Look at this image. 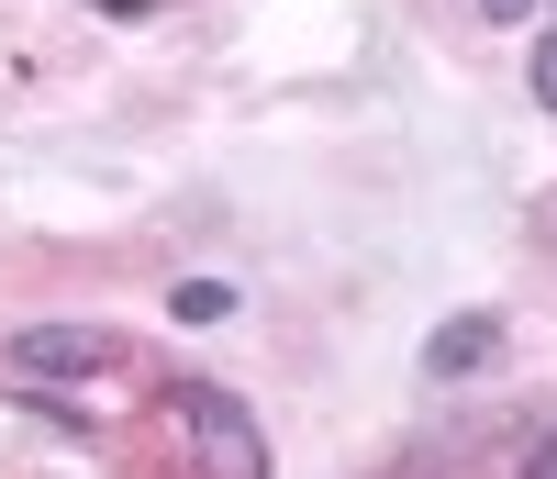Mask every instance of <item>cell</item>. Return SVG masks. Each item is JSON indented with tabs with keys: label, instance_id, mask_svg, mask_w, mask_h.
<instances>
[{
	"label": "cell",
	"instance_id": "1",
	"mask_svg": "<svg viewBox=\"0 0 557 479\" xmlns=\"http://www.w3.org/2000/svg\"><path fill=\"white\" fill-rule=\"evenodd\" d=\"M178 413H190L201 479H268V435L246 423V402H235V391H212V379H178Z\"/></svg>",
	"mask_w": 557,
	"mask_h": 479
},
{
	"label": "cell",
	"instance_id": "2",
	"mask_svg": "<svg viewBox=\"0 0 557 479\" xmlns=\"http://www.w3.org/2000/svg\"><path fill=\"white\" fill-rule=\"evenodd\" d=\"M112 357H123V346H112L101 323H23V334H12V368H23V379H101Z\"/></svg>",
	"mask_w": 557,
	"mask_h": 479
},
{
	"label": "cell",
	"instance_id": "3",
	"mask_svg": "<svg viewBox=\"0 0 557 479\" xmlns=\"http://www.w3.org/2000/svg\"><path fill=\"white\" fill-rule=\"evenodd\" d=\"M491 346H502V323H491V312H457V323L424 334V379H469Z\"/></svg>",
	"mask_w": 557,
	"mask_h": 479
},
{
	"label": "cell",
	"instance_id": "4",
	"mask_svg": "<svg viewBox=\"0 0 557 479\" xmlns=\"http://www.w3.org/2000/svg\"><path fill=\"white\" fill-rule=\"evenodd\" d=\"M168 312H178V323H223V312H235V291H223V279H178Z\"/></svg>",
	"mask_w": 557,
	"mask_h": 479
},
{
	"label": "cell",
	"instance_id": "5",
	"mask_svg": "<svg viewBox=\"0 0 557 479\" xmlns=\"http://www.w3.org/2000/svg\"><path fill=\"white\" fill-rule=\"evenodd\" d=\"M535 101L557 112V34H535Z\"/></svg>",
	"mask_w": 557,
	"mask_h": 479
},
{
	"label": "cell",
	"instance_id": "6",
	"mask_svg": "<svg viewBox=\"0 0 557 479\" xmlns=\"http://www.w3.org/2000/svg\"><path fill=\"white\" fill-rule=\"evenodd\" d=\"M524 479H557V435H546V446H535V457H524Z\"/></svg>",
	"mask_w": 557,
	"mask_h": 479
},
{
	"label": "cell",
	"instance_id": "7",
	"mask_svg": "<svg viewBox=\"0 0 557 479\" xmlns=\"http://www.w3.org/2000/svg\"><path fill=\"white\" fill-rule=\"evenodd\" d=\"M480 12H491V23H524V12H535V0H480Z\"/></svg>",
	"mask_w": 557,
	"mask_h": 479
}]
</instances>
